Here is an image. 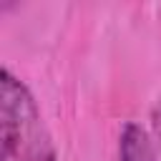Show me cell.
I'll return each instance as SVG.
<instances>
[{"label": "cell", "instance_id": "cell-1", "mask_svg": "<svg viewBox=\"0 0 161 161\" xmlns=\"http://www.w3.org/2000/svg\"><path fill=\"white\" fill-rule=\"evenodd\" d=\"M0 161H58L30 88L10 68L0 70Z\"/></svg>", "mask_w": 161, "mask_h": 161}, {"label": "cell", "instance_id": "cell-2", "mask_svg": "<svg viewBox=\"0 0 161 161\" xmlns=\"http://www.w3.org/2000/svg\"><path fill=\"white\" fill-rule=\"evenodd\" d=\"M118 161H158L156 143L143 126L133 121L123 123L118 136Z\"/></svg>", "mask_w": 161, "mask_h": 161}, {"label": "cell", "instance_id": "cell-3", "mask_svg": "<svg viewBox=\"0 0 161 161\" xmlns=\"http://www.w3.org/2000/svg\"><path fill=\"white\" fill-rule=\"evenodd\" d=\"M151 128H153V143H156V151H158V158H161V98L151 108Z\"/></svg>", "mask_w": 161, "mask_h": 161}]
</instances>
